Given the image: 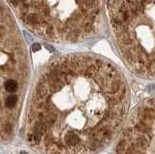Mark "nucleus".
Segmentation results:
<instances>
[{"instance_id":"nucleus-5","label":"nucleus","mask_w":155,"mask_h":154,"mask_svg":"<svg viewBox=\"0 0 155 154\" xmlns=\"http://www.w3.org/2000/svg\"><path fill=\"white\" fill-rule=\"evenodd\" d=\"M40 49H41V47H40V45H38V44H35V45L32 46V51H33V52L39 51Z\"/></svg>"},{"instance_id":"nucleus-4","label":"nucleus","mask_w":155,"mask_h":154,"mask_svg":"<svg viewBox=\"0 0 155 154\" xmlns=\"http://www.w3.org/2000/svg\"><path fill=\"white\" fill-rule=\"evenodd\" d=\"M154 100H145L130 115L120 136L116 154H154Z\"/></svg>"},{"instance_id":"nucleus-1","label":"nucleus","mask_w":155,"mask_h":154,"mask_svg":"<svg viewBox=\"0 0 155 154\" xmlns=\"http://www.w3.org/2000/svg\"><path fill=\"white\" fill-rule=\"evenodd\" d=\"M128 105L126 78L115 65L86 54L62 56L34 87L25 137L40 154H93L115 138Z\"/></svg>"},{"instance_id":"nucleus-2","label":"nucleus","mask_w":155,"mask_h":154,"mask_svg":"<svg viewBox=\"0 0 155 154\" xmlns=\"http://www.w3.org/2000/svg\"><path fill=\"white\" fill-rule=\"evenodd\" d=\"M30 31L54 42H76L95 32L99 0H8Z\"/></svg>"},{"instance_id":"nucleus-3","label":"nucleus","mask_w":155,"mask_h":154,"mask_svg":"<svg viewBox=\"0 0 155 154\" xmlns=\"http://www.w3.org/2000/svg\"><path fill=\"white\" fill-rule=\"evenodd\" d=\"M117 49L132 72L154 77V0H106Z\"/></svg>"}]
</instances>
